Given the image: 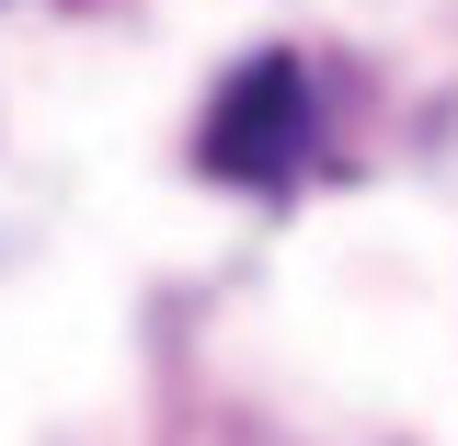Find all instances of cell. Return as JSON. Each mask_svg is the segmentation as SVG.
I'll use <instances>...</instances> for the list:
<instances>
[{
	"label": "cell",
	"instance_id": "obj_1",
	"mask_svg": "<svg viewBox=\"0 0 458 446\" xmlns=\"http://www.w3.org/2000/svg\"><path fill=\"white\" fill-rule=\"evenodd\" d=\"M310 138H321L310 69H298V57H241L229 92L207 104V126H195V161L218 172V183H264V195H276V183H298Z\"/></svg>",
	"mask_w": 458,
	"mask_h": 446
}]
</instances>
